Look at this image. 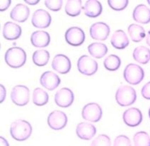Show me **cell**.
<instances>
[{
    "label": "cell",
    "mask_w": 150,
    "mask_h": 146,
    "mask_svg": "<svg viewBox=\"0 0 150 146\" xmlns=\"http://www.w3.org/2000/svg\"><path fill=\"white\" fill-rule=\"evenodd\" d=\"M67 117L66 114L60 110H54L51 112L47 117L49 126L55 130L63 128L67 124Z\"/></svg>",
    "instance_id": "8"
},
{
    "label": "cell",
    "mask_w": 150,
    "mask_h": 146,
    "mask_svg": "<svg viewBox=\"0 0 150 146\" xmlns=\"http://www.w3.org/2000/svg\"><path fill=\"white\" fill-rule=\"evenodd\" d=\"M29 89L27 86L18 85L12 88L11 98L16 105L23 106L27 105L29 101Z\"/></svg>",
    "instance_id": "5"
},
{
    "label": "cell",
    "mask_w": 150,
    "mask_h": 146,
    "mask_svg": "<svg viewBox=\"0 0 150 146\" xmlns=\"http://www.w3.org/2000/svg\"><path fill=\"white\" fill-rule=\"evenodd\" d=\"M137 93L135 90L130 86L122 85L117 90L115 100L121 106H128L132 105L136 100Z\"/></svg>",
    "instance_id": "3"
},
{
    "label": "cell",
    "mask_w": 150,
    "mask_h": 146,
    "mask_svg": "<svg viewBox=\"0 0 150 146\" xmlns=\"http://www.w3.org/2000/svg\"><path fill=\"white\" fill-rule=\"evenodd\" d=\"M30 41L33 46L36 47H45L49 45L50 37L49 34L43 30L34 32L30 37Z\"/></svg>",
    "instance_id": "19"
},
{
    "label": "cell",
    "mask_w": 150,
    "mask_h": 146,
    "mask_svg": "<svg viewBox=\"0 0 150 146\" xmlns=\"http://www.w3.org/2000/svg\"><path fill=\"white\" fill-rule=\"evenodd\" d=\"M113 146H131V143L129 138L127 136L120 135L115 138Z\"/></svg>",
    "instance_id": "33"
},
{
    "label": "cell",
    "mask_w": 150,
    "mask_h": 146,
    "mask_svg": "<svg viewBox=\"0 0 150 146\" xmlns=\"http://www.w3.org/2000/svg\"><path fill=\"white\" fill-rule=\"evenodd\" d=\"M110 32L109 26L102 22L93 24L90 28V36L95 40H105L108 37Z\"/></svg>",
    "instance_id": "13"
},
{
    "label": "cell",
    "mask_w": 150,
    "mask_h": 146,
    "mask_svg": "<svg viewBox=\"0 0 150 146\" xmlns=\"http://www.w3.org/2000/svg\"><path fill=\"white\" fill-rule=\"evenodd\" d=\"M134 146H150V137L145 131H138L133 137Z\"/></svg>",
    "instance_id": "30"
},
{
    "label": "cell",
    "mask_w": 150,
    "mask_h": 146,
    "mask_svg": "<svg viewBox=\"0 0 150 146\" xmlns=\"http://www.w3.org/2000/svg\"><path fill=\"white\" fill-rule=\"evenodd\" d=\"M87 48L90 54L97 58L103 57L108 51V48L105 44L98 42L90 44Z\"/></svg>",
    "instance_id": "25"
},
{
    "label": "cell",
    "mask_w": 150,
    "mask_h": 146,
    "mask_svg": "<svg viewBox=\"0 0 150 146\" xmlns=\"http://www.w3.org/2000/svg\"><path fill=\"white\" fill-rule=\"evenodd\" d=\"M141 94L145 99L150 100V81L143 86L141 89Z\"/></svg>",
    "instance_id": "35"
},
{
    "label": "cell",
    "mask_w": 150,
    "mask_h": 146,
    "mask_svg": "<svg viewBox=\"0 0 150 146\" xmlns=\"http://www.w3.org/2000/svg\"><path fill=\"white\" fill-rule=\"evenodd\" d=\"M146 42L148 46H150V30L148 31L146 38Z\"/></svg>",
    "instance_id": "40"
},
{
    "label": "cell",
    "mask_w": 150,
    "mask_h": 146,
    "mask_svg": "<svg viewBox=\"0 0 150 146\" xmlns=\"http://www.w3.org/2000/svg\"><path fill=\"white\" fill-rule=\"evenodd\" d=\"M30 11L29 8L22 4H17L12 9L10 13V17L13 20L23 22L27 20L29 16Z\"/></svg>",
    "instance_id": "20"
},
{
    "label": "cell",
    "mask_w": 150,
    "mask_h": 146,
    "mask_svg": "<svg viewBox=\"0 0 150 146\" xmlns=\"http://www.w3.org/2000/svg\"><path fill=\"white\" fill-rule=\"evenodd\" d=\"M32 127L30 123L18 119L13 121L10 127V134L13 138L16 141H23L27 140L31 135Z\"/></svg>",
    "instance_id": "1"
},
{
    "label": "cell",
    "mask_w": 150,
    "mask_h": 146,
    "mask_svg": "<svg viewBox=\"0 0 150 146\" xmlns=\"http://www.w3.org/2000/svg\"><path fill=\"white\" fill-rule=\"evenodd\" d=\"M76 131L77 135L80 138L84 140H89L95 135L96 128L91 123L81 122L77 124Z\"/></svg>",
    "instance_id": "16"
},
{
    "label": "cell",
    "mask_w": 150,
    "mask_h": 146,
    "mask_svg": "<svg viewBox=\"0 0 150 146\" xmlns=\"http://www.w3.org/2000/svg\"><path fill=\"white\" fill-rule=\"evenodd\" d=\"M132 17L135 21L146 24L150 22V9L144 4H139L134 9Z\"/></svg>",
    "instance_id": "17"
},
{
    "label": "cell",
    "mask_w": 150,
    "mask_h": 146,
    "mask_svg": "<svg viewBox=\"0 0 150 146\" xmlns=\"http://www.w3.org/2000/svg\"><path fill=\"white\" fill-rule=\"evenodd\" d=\"M103 114V111L100 106L96 103H89L86 105L81 112L83 118L91 122L98 121Z\"/></svg>",
    "instance_id": "7"
},
{
    "label": "cell",
    "mask_w": 150,
    "mask_h": 146,
    "mask_svg": "<svg viewBox=\"0 0 150 146\" xmlns=\"http://www.w3.org/2000/svg\"><path fill=\"white\" fill-rule=\"evenodd\" d=\"M128 32L134 42H139L145 37V31L144 27L137 24H131L128 27Z\"/></svg>",
    "instance_id": "24"
},
{
    "label": "cell",
    "mask_w": 150,
    "mask_h": 146,
    "mask_svg": "<svg viewBox=\"0 0 150 146\" xmlns=\"http://www.w3.org/2000/svg\"><path fill=\"white\" fill-rule=\"evenodd\" d=\"M0 88H1V91H0L1 103H2L6 97V89H5V87L2 84L0 85Z\"/></svg>",
    "instance_id": "37"
},
{
    "label": "cell",
    "mask_w": 150,
    "mask_h": 146,
    "mask_svg": "<svg viewBox=\"0 0 150 146\" xmlns=\"http://www.w3.org/2000/svg\"><path fill=\"white\" fill-rule=\"evenodd\" d=\"M66 42L73 46H79L83 43L85 40L84 31L79 27H71L65 33Z\"/></svg>",
    "instance_id": "9"
},
{
    "label": "cell",
    "mask_w": 150,
    "mask_h": 146,
    "mask_svg": "<svg viewBox=\"0 0 150 146\" xmlns=\"http://www.w3.org/2000/svg\"><path fill=\"white\" fill-rule=\"evenodd\" d=\"M77 68L80 73L87 76H91L97 72L98 64L89 56L83 55L77 61Z\"/></svg>",
    "instance_id": "6"
},
{
    "label": "cell",
    "mask_w": 150,
    "mask_h": 146,
    "mask_svg": "<svg viewBox=\"0 0 150 146\" xmlns=\"http://www.w3.org/2000/svg\"><path fill=\"white\" fill-rule=\"evenodd\" d=\"M25 1V2H26L27 4H29V5H36V4H37L39 2V1L38 0H35V1Z\"/></svg>",
    "instance_id": "39"
},
{
    "label": "cell",
    "mask_w": 150,
    "mask_h": 146,
    "mask_svg": "<svg viewBox=\"0 0 150 146\" xmlns=\"http://www.w3.org/2000/svg\"><path fill=\"white\" fill-rule=\"evenodd\" d=\"M26 60V54L21 47H13L9 48L5 54V61L11 67L18 68L23 66Z\"/></svg>",
    "instance_id": "2"
},
{
    "label": "cell",
    "mask_w": 150,
    "mask_h": 146,
    "mask_svg": "<svg viewBox=\"0 0 150 146\" xmlns=\"http://www.w3.org/2000/svg\"><path fill=\"white\" fill-rule=\"evenodd\" d=\"M82 2L80 0H68L65 6L66 13L70 16H77L81 13Z\"/></svg>",
    "instance_id": "26"
},
{
    "label": "cell",
    "mask_w": 150,
    "mask_h": 146,
    "mask_svg": "<svg viewBox=\"0 0 150 146\" xmlns=\"http://www.w3.org/2000/svg\"><path fill=\"white\" fill-rule=\"evenodd\" d=\"M124 122L129 127H136L142 121V114L139 109L131 107L127 109L123 113Z\"/></svg>",
    "instance_id": "12"
},
{
    "label": "cell",
    "mask_w": 150,
    "mask_h": 146,
    "mask_svg": "<svg viewBox=\"0 0 150 146\" xmlns=\"http://www.w3.org/2000/svg\"><path fill=\"white\" fill-rule=\"evenodd\" d=\"M11 1L10 0L6 1H0V10L1 11H5L6 9L8 8L11 4Z\"/></svg>",
    "instance_id": "36"
},
{
    "label": "cell",
    "mask_w": 150,
    "mask_h": 146,
    "mask_svg": "<svg viewBox=\"0 0 150 146\" xmlns=\"http://www.w3.org/2000/svg\"><path fill=\"white\" fill-rule=\"evenodd\" d=\"M53 69L60 74H64L69 72L71 69V61L65 55L59 54L56 55L52 62Z\"/></svg>",
    "instance_id": "14"
},
{
    "label": "cell",
    "mask_w": 150,
    "mask_h": 146,
    "mask_svg": "<svg viewBox=\"0 0 150 146\" xmlns=\"http://www.w3.org/2000/svg\"><path fill=\"white\" fill-rule=\"evenodd\" d=\"M90 146H111L110 138L106 134H100L93 140Z\"/></svg>",
    "instance_id": "31"
},
{
    "label": "cell",
    "mask_w": 150,
    "mask_h": 146,
    "mask_svg": "<svg viewBox=\"0 0 150 146\" xmlns=\"http://www.w3.org/2000/svg\"><path fill=\"white\" fill-rule=\"evenodd\" d=\"M0 144L1 146H9V144L7 140L3 137H0Z\"/></svg>",
    "instance_id": "38"
},
{
    "label": "cell",
    "mask_w": 150,
    "mask_h": 146,
    "mask_svg": "<svg viewBox=\"0 0 150 146\" xmlns=\"http://www.w3.org/2000/svg\"><path fill=\"white\" fill-rule=\"evenodd\" d=\"M74 99L72 91L67 88H63L58 90L54 95V101L56 105L62 107H69Z\"/></svg>",
    "instance_id": "10"
},
{
    "label": "cell",
    "mask_w": 150,
    "mask_h": 146,
    "mask_svg": "<svg viewBox=\"0 0 150 146\" xmlns=\"http://www.w3.org/2000/svg\"><path fill=\"white\" fill-rule=\"evenodd\" d=\"M45 4L46 6L49 9L53 11H59L62 6L63 1H52V0H46L45 1Z\"/></svg>",
    "instance_id": "34"
},
{
    "label": "cell",
    "mask_w": 150,
    "mask_h": 146,
    "mask_svg": "<svg viewBox=\"0 0 150 146\" xmlns=\"http://www.w3.org/2000/svg\"><path fill=\"white\" fill-rule=\"evenodd\" d=\"M111 43L117 49H124L129 44L128 38L122 30H116L111 36Z\"/></svg>",
    "instance_id": "22"
},
{
    "label": "cell",
    "mask_w": 150,
    "mask_h": 146,
    "mask_svg": "<svg viewBox=\"0 0 150 146\" xmlns=\"http://www.w3.org/2000/svg\"><path fill=\"white\" fill-rule=\"evenodd\" d=\"M124 78L128 83L134 85H137L144 78V69L137 64H129L124 69Z\"/></svg>",
    "instance_id": "4"
},
{
    "label": "cell",
    "mask_w": 150,
    "mask_h": 146,
    "mask_svg": "<svg viewBox=\"0 0 150 146\" xmlns=\"http://www.w3.org/2000/svg\"><path fill=\"white\" fill-rule=\"evenodd\" d=\"M59 77L53 72L48 71L43 72L40 78V84L49 91H53L60 84Z\"/></svg>",
    "instance_id": "15"
},
{
    "label": "cell",
    "mask_w": 150,
    "mask_h": 146,
    "mask_svg": "<svg viewBox=\"0 0 150 146\" xmlns=\"http://www.w3.org/2000/svg\"><path fill=\"white\" fill-rule=\"evenodd\" d=\"M148 114H149V118H150V108H149V111H148Z\"/></svg>",
    "instance_id": "41"
},
{
    "label": "cell",
    "mask_w": 150,
    "mask_h": 146,
    "mask_svg": "<svg viewBox=\"0 0 150 146\" xmlns=\"http://www.w3.org/2000/svg\"><path fill=\"white\" fill-rule=\"evenodd\" d=\"M132 55L136 61L145 64L150 60V50L145 46H140L134 49Z\"/></svg>",
    "instance_id": "23"
},
{
    "label": "cell",
    "mask_w": 150,
    "mask_h": 146,
    "mask_svg": "<svg viewBox=\"0 0 150 146\" xmlns=\"http://www.w3.org/2000/svg\"><path fill=\"white\" fill-rule=\"evenodd\" d=\"M50 58L49 51L46 50H38L32 55V60L35 64L42 67L47 64Z\"/></svg>",
    "instance_id": "28"
},
{
    "label": "cell",
    "mask_w": 150,
    "mask_h": 146,
    "mask_svg": "<svg viewBox=\"0 0 150 146\" xmlns=\"http://www.w3.org/2000/svg\"><path fill=\"white\" fill-rule=\"evenodd\" d=\"M147 2H148V3L149 4V5H150V0H148V1H147Z\"/></svg>",
    "instance_id": "42"
},
{
    "label": "cell",
    "mask_w": 150,
    "mask_h": 146,
    "mask_svg": "<svg viewBox=\"0 0 150 146\" xmlns=\"http://www.w3.org/2000/svg\"><path fill=\"white\" fill-rule=\"evenodd\" d=\"M51 22L52 18L50 14L42 9L35 11L32 17V25L38 28H46L49 26Z\"/></svg>",
    "instance_id": "11"
},
{
    "label": "cell",
    "mask_w": 150,
    "mask_h": 146,
    "mask_svg": "<svg viewBox=\"0 0 150 146\" xmlns=\"http://www.w3.org/2000/svg\"><path fill=\"white\" fill-rule=\"evenodd\" d=\"M103 64L107 70L114 71L119 68L121 65V60L118 56L111 54L105 58Z\"/></svg>",
    "instance_id": "29"
},
{
    "label": "cell",
    "mask_w": 150,
    "mask_h": 146,
    "mask_svg": "<svg viewBox=\"0 0 150 146\" xmlns=\"http://www.w3.org/2000/svg\"><path fill=\"white\" fill-rule=\"evenodd\" d=\"M107 2L111 8L117 11H120L124 9L128 4V0H121V1L108 0Z\"/></svg>",
    "instance_id": "32"
},
{
    "label": "cell",
    "mask_w": 150,
    "mask_h": 146,
    "mask_svg": "<svg viewBox=\"0 0 150 146\" xmlns=\"http://www.w3.org/2000/svg\"><path fill=\"white\" fill-rule=\"evenodd\" d=\"M84 14L90 18H96L102 12L103 8L101 3L97 0H88L83 6Z\"/></svg>",
    "instance_id": "21"
},
{
    "label": "cell",
    "mask_w": 150,
    "mask_h": 146,
    "mask_svg": "<svg viewBox=\"0 0 150 146\" xmlns=\"http://www.w3.org/2000/svg\"><path fill=\"white\" fill-rule=\"evenodd\" d=\"M21 27L12 22H7L3 27V36L9 40L18 39L21 35Z\"/></svg>",
    "instance_id": "18"
},
{
    "label": "cell",
    "mask_w": 150,
    "mask_h": 146,
    "mask_svg": "<svg viewBox=\"0 0 150 146\" xmlns=\"http://www.w3.org/2000/svg\"><path fill=\"white\" fill-rule=\"evenodd\" d=\"M33 103L37 106H43L49 101L48 93L40 88H36L34 89L32 95Z\"/></svg>",
    "instance_id": "27"
}]
</instances>
